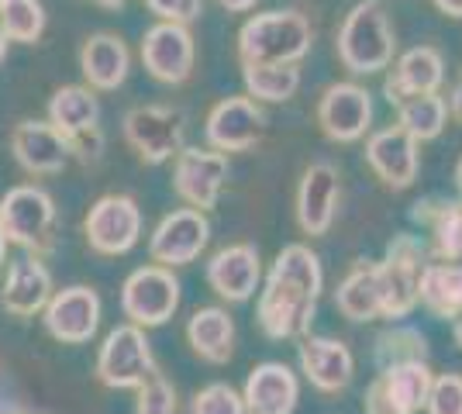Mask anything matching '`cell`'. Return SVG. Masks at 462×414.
<instances>
[{"label": "cell", "instance_id": "52a82bcc", "mask_svg": "<svg viewBox=\"0 0 462 414\" xmlns=\"http://www.w3.org/2000/svg\"><path fill=\"white\" fill-rule=\"evenodd\" d=\"M431 366L428 359H414V363H397L386 366L373 376L363 397V411L366 414H418L428 400L431 391Z\"/></svg>", "mask_w": 462, "mask_h": 414}, {"label": "cell", "instance_id": "f546056e", "mask_svg": "<svg viewBox=\"0 0 462 414\" xmlns=\"http://www.w3.org/2000/svg\"><path fill=\"white\" fill-rule=\"evenodd\" d=\"M397 107V128H404L414 142H428L439 138L448 118V104L439 94H421V97H407Z\"/></svg>", "mask_w": 462, "mask_h": 414}, {"label": "cell", "instance_id": "ffe728a7", "mask_svg": "<svg viewBox=\"0 0 462 414\" xmlns=\"http://www.w3.org/2000/svg\"><path fill=\"white\" fill-rule=\"evenodd\" d=\"M300 397L297 373L287 363H259L245 380V414H293Z\"/></svg>", "mask_w": 462, "mask_h": 414}, {"label": "cell", "instance_id": "f35d334b", "mask_svg": "<svg viewBox=\"0 0 462 414\" xmlns=\"http://www.w3.org/2000/svg\"><path fill=\"white\" fill-rule=\"evenodd\" d=\"M448 111H452V118L462 124V77L456 83V90H452V100H448Z\"/></svg>", "mask_w": 462, "mask_h": 414}, {"label": "cell", "instance_id": "9a60e30c", "mask_svg": "<svg viewBox=\"0 0 462 414\" xmlns=\"http://www.w3.org/2000/svg\"><path fill=\"white\" fill-rule=\"evenodd\" d=\"M142 62L159 83H187L193 73V35L187 24L159 21L142 39Z\"/></svg>", "mask_w": 462, "mask_h": 414}, {"label": "cell", "instance_id": "4dcf8cb0", "mask_svg": "<svg viewBox=\"0 0 462 414\" xmlns=\"http://www.w3.org/2000/svg\"><path fill=\"white\" fill-rule=\"evenodd\" d=\"M418 211L414 217L431 225V235H435V256L442 262H459L462 259V200L456 204H442L439 211H424L421 204H414Z\"/></svg>", "mask_w": 462, "mask_h": 414}, {"label": "cell", "instance_id": "5bb4252c", "mask_svg": "<svg viewBox=\"0 0 462 414\" xmlns=\"http://www.w3.org/2000/svg\"><path fill=\"white\" fill-rule=\"evenodd\" d=\"M373 100L359 83H331L318 100V124L331 142H356L369 132Z\"/></svg>", "mask_w": 462, "mask_h": 414}, {"label": "cell", "instance_id": "83f0119b", "mask_svg": "<svg viewBox=\"0 0 462 414\" xmlns=\"http://www.w3.org/2000/svg\"><path fill=\"white\" fill-rule=\"evenodd\" d=\"M187 338H190V349L200 355V359L221 366V363L231 359L235 321H231L228 311H221V308H200V311H193V317L187 321Z\"/></svg>", "mask_w": 462, "mask_h": 414}, {"label": "cell", "instance_id": "6da1fadb", "mask_svg": "<svg viewBox=\"0 0 462 414\" xmlns=\"http://www.w3.org/2000/svg\"><path fill=\"white\" fill-rule=\"evenodd\" d=\"M321 283H325L321 259L300 242L287 245L273 262L270 276H266V290L259 297V325H263V332L270 338L308 336L314 311H318Z\"/></svg>", "mask_w": 462, "mask_h": 414}, {"label": "cell", "instance_id": "f6af8a7d", "mask_svg": "<svg viewBox=\"0 0 462 414\" xmlns=\"http://www.w3.org/2000/svg\"><path fill=\"white\" fill-rule=\"evenodd\" d=\"M456 187H459V194H462V156H459V162H456Z\"/></svg>", "mask_w": 462, "mask_h": 414}, {"label": "cell", "instance_id": "7c38bea8", "mask_svg": "<svg viewBox=\"0 0 462 414\" xmlns=\"http://www.w3.org/2000/svg\"><path fill=\"white\" fill-rule=\"evenodd\" d=\"M266 115L252 97H225L217 100L208 115L204 135L214 152H245L263 135Z\"/></svg>", "mask_w": 462, "mask_h": 414}, {"label": "cell", "instance_id": "30bf717a", "mask_svg": "<svg viewBox=\"0 0 462 414\" xmlns=\"http://www.w3.org/2000/svg\"><path fill=\"white\" fill-rule=\"evenodd\" d=\"M83 232L100 256H121L142 235V211L128 194H107L90 207Z\"/></svg>", "mask_w": 462, "mask_h": 414}, {"label": "cell", "instance_id": "7bdbcfd3", "mask_svg": "<svg viewBox=\"0 0 462 414\" xmlns=\"http://www.w3.org/2000/svg\"><path fill=\"white\" fill-rule=\"evenodd\" d=\"M97 4H100V7H107V11H117V7H125L128 0H97Z\"/></svg>", "mask_w": 462, "mask_h": 414}, {"label": "cell", "instance_id": "ba28073f", "mask_svg": "<svg viewBox=\"0 0 462 414\" xmlns=\"http://www.w3.org/2000/svg\"><path fill=\"white\" fill-rule=\"evenodd\" d=\"M121 308L135 325H166L180 308V280L166 266H142L125 280Z\"/></svg>", "mask_w": 462, "mask_h": 414}, {"label": "cell", "instance_id": "74e56055", "mask_svg": "<svg viewBox=\"0 0 462 414\" xmlns=\"http://www.w3.org/2000/svg\"><path fill=\"white\" fill-rule=\"evenodd\" d=\"M145 7L166 24H190L204 11V0H145Z\"/></svg>", "mask_w": 462, "mask_h": 414}, {"label": "cell", "instance_id": "603a6c76", "mask_svg": "<svg viewBox=\"0 0 462 414\" xmlns=\"http://www.w3.org/2000/svg\"><path fill=\"white\" fill-rule=\"evenodd\" d=\"M259 276H263L259 253H255L252 245H245V242L221 249V253L208 262V283H211L225 300H231V304L249 300V297L255 294V287H259Z\"/></svg>", "mask_w": 462, "mask_h": 414}, {"label": "cell", "instance_id": "8fae6325", "mask_svg": "<svg viewBox=\"0 0 462 414\" xmlns=\"http://www.w3.org/2000/svg\"><path fill=\"white\" fill-rule=\"evenodd\" d=\"M225 179H228V156H221L214 149H180L173 187L193 211H200V215L211 211L221 198Z\"/></svg>", "mask_w": 462, "mask_h": 414}, {"label": "cell", "instance_id": "d6a6232c", "mask_svg": "<svg viewBox=\"0 0 462 414\" xmlns=\"http://www.w3.org/2000/svg\"><path fill=\"white\" fill-rule=\"evenodd\" d=\"M414 359H428V338L418 328L397 325L376 338V366H397V363H414Z\"/></svg>", "mask_w": 462, "mask_h": 414}, {"label": "cell", "instance_id": "bcb514c9", "mask_svg": "<svg viewBox=\"0 0 462 414\" xmlns=\"http://www.w3.org/2000/svg\"><path fill=\"white\" fill-rule=\"evenodd\" d=\"M4 249H7V238H4V228H0V262H4Z\"/></svg>", "mask_w": 462, "mask_h": 414}, {"label": "cell", "instance_id": "2e32d148", "mask_svg": "<svg viewBox=\"0 0 462 414\" xmlns=\"http://www.w3.org/2000/svg\"><path fill=\"white\" fill-rule=\"evenodd\" d=\"M300 373L308 376L310 387H318L321 394H342L352 383L356 359L346 342H338V338L304 336L300 338Z\"/></svg>", "mask_w": 462, "mask_h": 414}, {"label": "cell", "instance_id": "d4e9b609", "mask_svg": "<svg viewBox=\"0 0 462 414\" xmlns=\"http://www.w3.org/2000/svg\"><path fill=\"white\" fill-rule=\"evenodd\" d=\"M49 297H52V276L39 262V256L14 259L7 270L4 294H0L4 308L18 317H32L49 304Z\"/></svg>", "mask_w": 462, "mask_h": 414}, {"label": "cell", "instance_id": "cb8c5ba5", "mask_svg": "<svg viewBox=\"0 0 462 414\" xmlns=\"http://www.w3.org/2000/svg\"><path fill=\"white\" fill-rule=\"evenodd\" d=\"M79 69L90 83V90H117L125 79H128V69H132V52L128 45L111 35V32H100V35H90L79 49Z\"/></svg>", "mask_w": 462, "mask_h": 414}, {"label": "cell", "instance_id": "ac0fdd59", "mask_svg": "<svg viewBox=\"0 0 462 414\" xmlns=\"http://www.w3.org/2000/svg\"><path fill=\"white\" fill-rule=\"evenodd\" d=\"M366 159L373 173L393 190H407L418 177V142L397 124L369 135Z\"/></svg>", "mask_w": 462, "mask_h": 414}, {"label": "cell", "instance_id": "836d02e7", "mask_svg": "<svg viewBox=\"0 0 462 414\" xmlns=\"http://www.w3.org/2000/svg\"><path fill=\"white\" fill-rule=\"evenodd\" d=\"M0 21L11 41H39L45 32V7L39 0H0Z\"/></svg>", "mask_w": 462, "mask_h": 414}, {"label": "cell", "instance_id": "ab89813d", "mask_svg": "<svg viewBox=\"0 0 462 414\" xmlns=\"http://www.w3.org/2000/svg\"><path fill=\"white\" fill-rule=\"evenodd\" d=\"M435 7L448 18H462V0H435Z\"/></svg>", "mask_w": 462, "mask_h": 414}, {"label": "cell", "instance_id": "d590c367", "mask_svg": "<svg viewBox=\"0 0 462 414\" xmlns=\"http://www.w3.org/2000/svg\"><path fill=\"white\" fill-rule=\"evenodd\" d=\"M193 414H245L242 394L228 383H211L193 397Z\"/></svg>", "mask_w": 462, "mask_h": 414}, {"label": "cell", "instance_id": "7402d4cb", "mask_svg": "<svg viewBox=\"0 0 462 414\" xmlns=\"http://www.w3.org/2000/svg\"><path fill=\"white\" fill-rule=\"evenodd\" d=\"M335 204H338V173L328 162H314L300 177L297 190V221L304 235H325L335 221Z\"/></svg>", "mask_w": 462, "mask_h": 414}, {"label": "cell", "instance_id": "484cf974", "mask_svg": "<svg viewBox=\"0 0 462 414\" xmlns=\"http://www.w3.org/2000/svg\"><path fill=\"white\" fill-rule=\"evenodd\" d=\"M100 104H97L90 87H59L49 100V124L56 128L66 142L97 132L100 124Z\"/></svg>", "mask_w": 462, "mask_h": 414}, {"label": "cell", "instance_id": "8992f818", "mask_svg": "<svg viewBox=\"0 0 462 414\" xmlns=\"http://www.w3.org/2000/svg\"><path fill=\"white\" fill-rule=\"evenodd\" d=\"M183 132H187V118L176 107L142 104V107H132L125 115V138L135 149V156L149 166H159L166 159L180 156Z\"/></svg>", "mask_w": 462, "mask_h": 414}, {"label": "cell", "instance_id": "e575fe53", "mask_svg": "<svg viewBox=\"0 0 462 414\" xmlns=\"http://www.w3.org/2000/svg\"><path fill=\"white\" fill-rule=\"evenodd\" d=\"M428 414H462V376L442 373L431 380V391L424 400Z\"/></svg>", "mask_w": 462, "mask_h": 414}, {"label": "cell", "instance_id": "3957f363", "mask_svg": "<svg viewBox=\"0 0 462 414\" xmlns=\"http://www.w3.org/2000/svg\"><path fill=\"white\" fill-rule=\"evenodd\" d=\"M393 28L383 0H359L338 28V60L352 73H380L393 62Z\"/></svg>", "mask_w": 462, "mask_h": 414}, {"label": "cell", "instance_id": "44dd1931", "mask_svg": "<svg viewBox=\"0 0 462 414\" xmlns=\"http://www.w3.org/2000/svg\"><path fill=\"white\" fill-rule=\"evenodd\" d=\"M442 79H445L442 52L431 49V45H418V49H411V52H404V56L397 60L393 73H390L383 83V94L390 104H401V100H407V97L439 94Z\"/></svg>", "mask_w": 462, "mask_h": 414}, {"label": "cell", "instance_id": "7a4b0ae2", "mask_svg": "<svg viewBox=\"0 0 462 414\" xmlns=\"http://www.w3.org/2000/svg\"><path fill=\"white\" fill-rule=\"evenodd\" d=\"M314 28L300 11H266L242 24L238 60L242 66H297L310 52Z\"/></svg>", "mask_w": 462, "mask_h": 414}, {"label": "cell", "instance_id": "e0dca14e", "mask_svg": "<svg viewBox=\"0 0 462 414\" xmlns=\"http://www.w3.org/2000/svg\"><path fill=\"white\" fill-rule=\"evenodd\" d=\"M100 325V297L90 287H69L49 297L45 304V328L59 342H87Z\"/></svg>", "mask_w": 462, "mask_h": 414}, {"label": "cell", "instance_id": "4316f807", "mask_svg": "<svg viewBox=\"0 0 462 414\" xmlns=\"http://www.w3.org/2000/svg\"><path fill=\"white\" fill-rule=\"evenodd\" d=\"M335 304L348 321H376L383 317V297H380V276L376 262H356L348 276L335 290Z\"/></svg>", "mask_w": 462, "mask_h": 414}, {"label": "cell", "instance_id": "5b68a950", "mask_svg": "<svg viewBox=\"0 0 462 414\" xmlns=\"http://www.w3.org/2000/svg\"><path fill=\"white\" fill-rule=\"evenodd\" d=\"M424 245L414 235H397L386 245V259L376 262L380 276V297H383V317L401 321L418 308L424 273Z\"/></svg>", "mask_w": 462, "mask_h": 414}, {"label": "cell", "instance_id": "d6986e66", "mask_svg": "<svg viewBox=\"0 0 462 414\" xmlns=\"http://www.w3.org/2000/svg\"><path fill=\"white\" fill-rule=\"evenodd\" d=\"M11 152L21 170H28L35 177L59 173L69 162V145L49 121H21L11 135Z\"/></svg>", "mask_w": 462, "mask_h": 414}, {"label": "cell", "instance_id": "ee69618b", "mask_svg": "<svg viewBox=\"0 0 462 414\" xmlns=\"http://www.w3.org/2000/svg\"><path fill=\"white\" fill-rule=\"evenodd\" d=\"M7 32H4V21H0V60H4V52H7Z\"/></svg>", "mask_w": 462, "mask_h": 414}, {"label": "cell", "instance_id": "1f68e13d", "mask_svg": "<svg viewBox=\"0 0 462 414\" xmlns=\"http://www.w3.org/2000/svg\"><path fill=\"white\" fill-rule=\"evenodd\" d=\"M245 90L255 100H290L300 87V66H242Z\"/></svg>", "mask_w": 462, "mask_h": 414}, {"label": "cell", "instance_id": "8d00e7d4", "mask_svg": "<svg viewBox=\"0 0 462 414\" xmlns=\"http://www.w3.org/2000/svg\"><path fill=\"white\" fill-rule=\"evenodd\" d=\"M138 414H176V391L159 370L138 387Z\"/></svg>", "mask_w": 462, "mask_h": 414}, {"label": "cell", "instance_id": "f1b7e54d", "mask_svg": "<svg viewBox=\"0 0 462 414\" xmlns=\"http://www.w3.org/2000/svg\"><path fill=\"white\" fill-rule=\"evenodd\" d=\"M418 304H424L435 317L456 321L462 315V262H428Z\"/></svg>", "mask_w": 462, "mask_h": 414}, {"label": "cell", "instance_id": "b9f144b4", "mask_svg": "<svg viewBox=\"0 0 462 414\" xmlns=\"http://www.w3.org/2000/svg\"><path fill=\"white\" fill-rule=\"evenodd\" d=\"M452 338H456V345L462 349V315L452 321Z\"/></svg>", "mask_w": 462, "mask_h": 414}, {"label": "cell", "instance_id": "9c48e42d", "mask_svg": "<svg viewBox=\"0 0 462 414\" xmlns=\"http://www.w3.org/2000/svg\"><path fill=\"white\" fill-rule=\"evenodd\" d=\"M155 373V359L149 349V338L142 336L138 325H121L115 328L100 359H97V376L107 383V387H142L149 376Z\"/></svg>", "mask_w": 462, "mask_h": 414}, {"label": "cell", "instance_id": "60d3db41", "mask_svg": "<svg viewBox=\"0 0 462 414\" xmlns=\"http://www.w3.org/2000/svg\"><path fill=\"white\" fill-rule=\"evenodd\" d=\"M221 7H228L231 14H245V11H252L255 7V0H217Z\"/></svg>", "mask_w": 462, "mask_h": 414}, {"label": "cell", "instance_id": "4fadbf2b", "mask_svg": "<svg viewBox=\"0 0 462 414\" xmlns=\"http://www.w3.org/2000/svg\"><path fill=\"white\" fill-rule=\"evenodd\" d=\"M208 238H211L208 217L200 211H193V207H180V211L159 221V228L152 232V242H149V253H152L159 266L173 270V266H187V262L200 256Z\"/></svg>", "mask_w": 462, "mask_h": 414}, {"label": "cell", "instance_id": "277c9868", "mask_svg": "<svg viewBox=\"0 0 462 414\" xmlns=\"http://www.w3.org/2000/svg\"><path fill=\"white\" fill-rule=\"evenodd\" d=\"M0 228L7 242L35 256L49 253L56 245V204L42 187H32V183L11 187L0 198Z\"/></svg>", "mask_w": 462, "mask_h": 414}]
</instances>
